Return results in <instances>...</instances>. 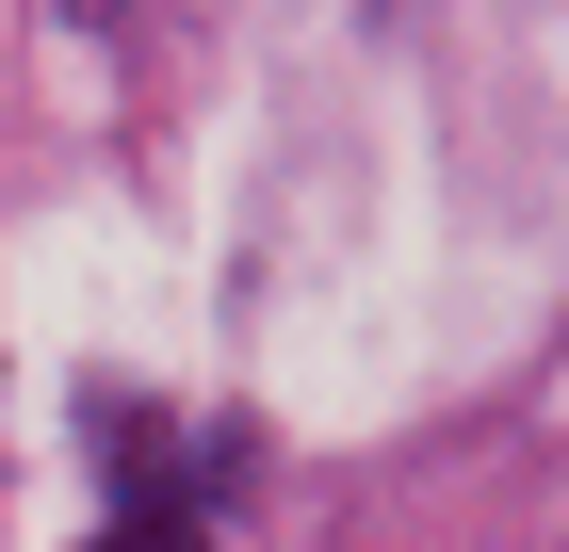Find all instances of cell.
<instances>
[{
    "mask_svg": "<svg viewBox=\"0 0 569 552\" xmlns=\"http://www.w3.org/2000/svg\"><path fill=\"white\" fill-rule=\"evenodd\" d=\"M98 552H212L196 520H131V536H98Z\"/></svg>",
    "mask_w": 569,
    "mask_h": 552,
    "instance_id": "1",
    "label": "cell"
}]
</instances>
